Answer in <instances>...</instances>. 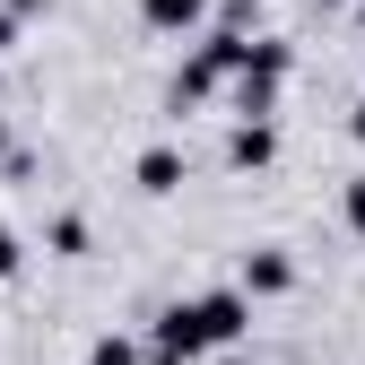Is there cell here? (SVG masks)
<instances>
[{
  "mask_svg": "<svg viewBox=\"0 0 365 365\" xmlns=\"http://www.w3.org/2000/svg\"><path fill=\"white\" fill-rule=\"evenodd\" d=\"M130 182H140L148 200H174V192H182V148H165V140H157V148H140Z\"/></svg>",
  "mask_w": 365,
  "mask_h": 365,
  "instance_id": "cell-5",
  "label": "cell"
},
{
  "mask_svg": "<svg viewBox=\"0 0 365 365\" xmlns=\"http://www.w3.org/2000/svg\"><path fill=\"white\" fill-rule=\"evenodd\" d=\"M235 287H244L252 304H269V296H287V287H296V261H287L279 244H252L244 269H235Z\"/></svg>",
  "mask_w": 365,
  "mask_h": 365,
  "instance_id": "cell-4",
  "label": "cell"
},
{
  "mask_svg": "<svg viewBox=\"0 0 365 365\" xmlns=\"http://www.w3.org/2000/svg\"><path fill=\"white\" fill-rule=\"evenodd\" d=\"M348 130H356V148H365V105H356V113H348Z\"/></svg>",
  "mask_w": 365,
  "mask_h": 365,
  "instance_id": "cell-14",
  "label": "cell"
},
{
  "mask_svg": "<svg viewBox=\"0 0 365 365\" xmlns=\"http://www.w3.org/2000/svg\"><path fill=\"white\" fill-rule=\"evenodd\" d=\"M53 252H61V261L87 252V217H53Z\"/></svg>",
  "mask_w": 365,
  "mask_h": 365,
  "instance_id": "cell-9",
  "label": "cell"
},
{
  "mask_svg": "<svg viewBox=\"0 0 365 365\" xmlns=\"http://www.w3.org/2000/svg\"><path fill=\"white\" fill-rule=\"evenodd\" d=\"M313 9H339V0H313Z\"/></svg>",
  "mask_w": 365,
  "mask_h": 365,
  "instance_id": "cell-17",
  "label": "cell"
},
{
  "mask_svg": "<svg viewBox=\"0 0 365 365\" xmlns=\"http://www.w3.org/2000/svg\"><path fill=\"white\" fill-rule=\"evenodd\" d=\"M18 269H26V244H18V226H0V287H9Z\"/></svg>",
  "mask_w": 365,
  "mask_h": 365,
  "instance_id": "cell-10",
  "label": "cell"
},
{
  "mask_svg": "<svg viewBox=\"0 0 365 365\" xmlns=\"http://www.w3.org/2000/svg\"><path fill=\"white\" fill-rule=\"evenodd\" d=\"M244 61H252V35H226V26H209V35L192 43V61L174 70V113H182V105H209L217 87H235V78H244Z\"/></svg>",
  "mask_w": 365,
  "mask_h": 365,
  "instance_id": "cell-2",
  "label": "cell"
},
{
  "mask_svg": "<svg viewBox=\"0 0 365 365\" xmlns=\"http://www.w3.org/2000/svg\"><path fill=\"white\" fill-rule=\"evenodd\" d=\"M140 26H157V35H200L209 26V0H140Z\"/></svg>",
  "mask_w": 365,
  "mask_h": 365,
  "instance_id": "cell-7",
  "label": "cell"
},
{
  "mask_svg": "<svg viewBox=\"0 0 365 365\" xmlns=\"http://www.w3.org/2000/svg\"><path fill=\"white\" fill-rule=\"evenodd\" d=\"M9 157H18V148H9V122H0V165H9Z\"/></svg>",
  "mask_w": 365,
  "mask_h": 365,
  "instance_id": "cell-15",
  "label": "cell"
},
{
  "mask_svg": "<svg viewBox=\"0 0 365 365\" xmlns=\"http://www.w3.org/2000/svg\"><path fill=\"white\" fill-rule=\"evenodd\" d=\"M87 365H148V339H130V331H105L96 348H87Z\"/></svg>",
  "mask_w": 365,
  "mask_h": 365,
  "instance_id": "cell-8",
  "label": "cell"
},
{
  "mask_svg": "<svg viewBox=\"0 0 365 365\" xmlns=\"http://www.w3.org/2000/svg\"><path fill=\"white\" fill-rule=\"evenodd\" d=\"M339 209H348V226H356V235H365V174L348 182V192H339Z\"/></svg>",
  "mask_w": 365,
  "mask_h": 365,
  "instance_id": "cell-11",
  "label": "cell"
},
{
  "mask_svg": "<svg viewBox=\"0 0 365 365\" xmlns=\"http://www.w3.org/2000/svg\"><path fill=\"white\" fill-rule=\"evenodd\" d=\"M356 26H365V0H356Z\"/></svg>",
  "mask_w": 365,
  "mask_h": 365,
  "instance_id": "cell-18",
  "label": "cell"
},
{
  "mask_svg": "<svg viewBox=\"0 0 365 365\" xmlns=\"http://www.w3.org/2000/svg\"><path fill=\"white\" fill-rule=\"evenodd\" d=\"M35 9H53V0H9V18H35Z\"/></svg>",
  "mask_w": 365,
  "mask_h": 365,
  "instance_id": "cell-13",
  "label": "cell"
},
{
  "mask_svg": "<svg viewBox=\"0 0 365 365\" xmlns=\"http://www.w3.org/2000/svg\"><path fill=\"white\" fill-rule=\"evenodd\" d=\"M287 70H296V43H279V35H252V61H244V78L226 87V96H235V113H244V122H269V113H279V87H287Z\"/></svg>",
  "mask_w": 365,
  "mask_h": 365,
  "instance_id": "cell-3",
  "label": "cell"
},
{
  "mask_svg": "<svg viewBox=\"0 0 365 365\" xmlns=\"http://www.w3.org/2000/svg\"><path fill=\"white\" fill-rule=\"evenodd\" d=\"M269 157H279V122H235V130H226V165H235V174H252Z\"/></svg>",
  "mask_w": 365,
  "mask_h": 365,
  "instance_id": "cell-6",
  "label": "cell"
},
{
  "mask_svg": "<svg viewBox=\"0 0 365 365\" xmlns=\"http://www.w3.org/2000/svg\"><path fill=\"white\" fill-rule=\"evenodd\" d=\"M217 365H252V356H244V348H226V356H217Z\"/></svg>",
  "mask_w": 365,
  "mask_h": 365,
  "instance_id": "cell-16",
  "label": "cell"
},
{
  "mask_svg": "<svg viewBox=\"0 0 365 365\" xmlns=\"http://www.w3.org/2000/svg\"><path fill=\"white\" fill-rule=\"evenodd\" d=\"M18 26H26V18H9V9H0V53H9V43H18Z\"/></svg>",
  "mask_w": 365,
  "mask_h": 365,
  "instance_id": "cell-12",
  "label": "cell"
},
{
  "mask_svg": "<svg viewBox=\"0 0 365 365\" xmlns=\"http://www.w3.org/2000/svg\"><path fill=\"white\" fill-rule=\"evenodd\" d=\"M252 339V296L244 287H200V296H174L157 322H148V365H200Z\"/></svg>",
  "mask_w": 365,
  "mask_h": 365,
  "instance_id": "cell-1",
  "label": "cell"
}]
</instances>
